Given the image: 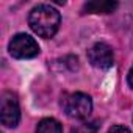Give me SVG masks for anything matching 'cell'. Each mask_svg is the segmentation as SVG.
<instances>
[{"label": "cell", "instance_id": "obj_10", "mask_svg": "<svg viewBox=\"0 0 133 133\" xmlns=\"http://www.w3.org/2000/svg\"><path fill=\"white\" fill-rule=\"evenodd\" d=\"M127 83H128V86L133 89V66H131V69L128 71V75H127Z\"/></svg>", "mask_w": 133, "mask_h": 133}, {"label": "cell", "instance_id": "obj_7", "mask_svg": "<svg viewBox=\"0 0 133 133\" xmlns=\"http://www.w3.org/2000/svg\"><path fill=\"white\" fill-rule=\"evenodd\" d=\"M36 133H63V127L56 119L45 117L36 125Z\"/></svg>", "mask_w": 133, "mask_h": 133}, {"label": "cell", "instance_id": "obj_9", "mask_svg": "<svg viewBox=\"0 0 133 133\" xmlns=\"http://www.w3.org/2000/svg\"><path fill=\"white\" fill-rule=\"evenodd\" d=\"M108 133H130V130L127 127H124V125H113L108 130Z\"/></svg>", "mask_w": 133, "mask_h": 133}, {"label": "cell", "instance_id": "obj_2", "mask_svg": "<svg viewBox=\"0 0 133 133\" xmlns=\"http://www.w3.org/2000/svg\"><path fill=\"white\" fill-rule=\"evenodd\" d=\"M61 107L66 116L74 119H86L92 111V100L88 94L72 92L61 99Z\"/></svg>", "mask_w": 133, "mask_h": 133}, {"label": "cell", "instance_id": "obj_6", "mask_svg": "<svg viewBox=\"0 0 133 133\" xmlns=\"http://www.w3.org/2000/svg\"><path fill=\"white\" fill-rule=\"evenodd\" d=\"M116 8H117L116 2H89V3H85L83 13H89V14H110Z\"/></svg>", "mask_w": 133, "mask_h": 133}, {"label": "cell", "instance_id": "obj_5", "mask_svg": "<svg viewBox=\"0 0 133 133\" xmlns=\"http://www.w3.org/2000/svg\"><path fill=\"white\" fill-rule=\"evenodd\" d=\"M88 59L97 69H108L114 63V53L108 44L97 42L88 50Z\"/></svg>", "mask_w": 133, "mask_h": 133}, {"label": "cell", "instance_id": "obj_3", "mask_svg": "<svg viewBox=\"0 0 133 133\" xmlns=\"http://www.w3.org/2000/svg\"><path fill=\"white\" fill-rule=\"evenodd\" d=\"M8 50L17 59H28V58H35L39 53V45L30 35L19 33L13 36V39L10 41Z\"/></svg>", "mask_w": 133, "mask_h": 133}, {"label": "cell", "instance_id": "obj_1", "mask_svg": "<svg viewBox=\"0 0 133 133\" xmlns=\"http://www.w3.org/2000/svg\"><path fill=\"white\" fill-rule=\"evenodd\" d=\"M59 24H61V16L58 10H55L50 5L41 3L30 11L28 25L41 38H45V39L53 38L59 28Z\"/></svg>", "mask_w": 133, "mask_h": 133}, {"label": "cell", "instance_id": "obj_4", "mask_svg": "<svg viewBox=\"0 0 133 133\" xmlns=\"http://www.w3.org/2000/svg\"><path fill=\"white\" fill-rule=\"evenodd\" d=\"M2 124L8 128H14L21 121V108L17 97L13 92H3L2 96Z\"/></svg>", "mask_w": 133, "mask_h": 133}, {"label": "cell", "instance_id": "obj_8", "mask_svg": "<svg viewBox=\"0 0 133 133\" xmlns=\"http://www.w3.org/2000/svg\"><path fill=\"white\" fill-rule=\"evenodd\" d=\"M97 130H99V122L92 121V122H85V124L72 128L71 133H97Z\"/></svg>", "mask_w": 133, "mask_h": 133}]
</instances>
